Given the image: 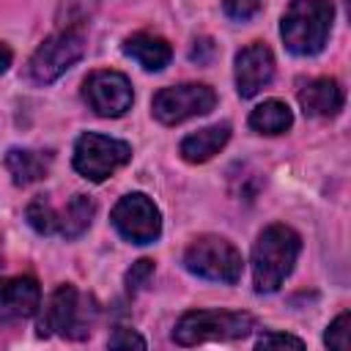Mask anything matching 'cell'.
Instances as JSON below:
<instances>
[{
    "label": "cell",
    "mask_w": 351,
    "mask_h": 351,
    "mask_svg": "<svg viewBox=\"0 0 351 351\" xmlns=\"http://www.w3.org/2000/svg\"><path fill=\"white\" fill-rule=\"evenodd\" d=\"M211 55H214V41L211 38H197L195 47H192V52H189V58L195 63H208Z\"/></svg>",
    "instance_id": "cell-25"
},
{
    "label": "cell",
    "mask_w": 351,
    "mask_h": 351,
    "mask_svg": "<svg viewBox=\"0 0 351 351\" xmlns=\"http://www.w3.org/2000/svg\"><path fill=\"white\" fill-rule=\"evenodd\" d=\"M52 332L60 337H74V340H80L90 332V321L85 315V307H82L74 285H60L49 296V302L41 313L38 335H52Z\"/></svg>",
    "instance_id": "cell-10"
},
{
    "label": "cell",
    "mask_w": 351,
    "mask_h": 351,
    "mask_svg": "<svg viewBox=\"0 0 351 351\" xmlns=\"http://www.w3.org/2000/svg\"><path fill=\"white\" fill-rule=\"evenodd\" d=\"M85 55V36L82 30H60L52 33L49 38H44V44L33 52L30 63H27V74L33 82L47 85L55 82L60 74H66L80 58Z\"/></svg>",
    "instance_id": "cell-5"
},
{
    "label": "cell",
    "mask_w": 351,
    "mask_h": 351,
    "mask_svg": "<svg viewBox=\"0 0 351 351\" xmlns=\"http://www.w3.org/2000/svg\"><path fill=\"white\" fill-rule=\"evenodd\" d=\"M96 214V203L88 195H74L63 211H58V233L63 239H77L88 230L90 219Z\"/></svg>",
    "instance_id": "cell-18"
},
{
    "label": "cell",
    "mask_w": 351,
    "mask_h": 351,
    "mask_svg": "<svg viewBox=\"0 0 351 351\" xmlns=\"http://www.w3.org/2000/svg\"><path fill=\"white\" fill-rule=\"evenodd\" d=\"M151 274H154V261H151V258H140V261L132 263V269L126 271V291L134 296L137 291H143V288L148 285Z\"/></svg>",
    "instance_id": "cell-21"
},
{
    "label": "cell",
    "mask_w": 351,
    "mask_h": 351,
    "mask_svg": "<svg viewBox=\"0 0 351 351\" xmlns=\"http://www.w3.org/2000/svg\"><path fill=\"white\" fill-rule=\"evenodd\" d=\"M184 266H186V271H192L203 280L233 285L241 277L244 261H241V252L228 239L197 236L184 252Z\"/></svg>",
    "instance_id": "cell-4"
},
{
    "label": "cell",
    "mask_w": 351,
    "mask_h": 351,
    "mask_svg": "<svg viewBox=\"0 0 351 351\" xmlns=\"http://www.w3.org/2000/svg\"><path fill=\"white\" fill-rule=\"evenodd\" d=\"M291 123H293V115L288 104L280 99H269L250 112V129L258 134H282L291 129Z\"/></svg>",
    "instance_id": "cell-17"
},
{
    "label": "cell",
    "mask_w": 351,
    "mask_h": 351,
    "mask_svg": "<svg viewBox=\"0 0 351 351\" xmlns=\"http://www.w3.org/2000/svg\"><path fill=\"white\" fill-rule=\"evenodd\" d=\"M5 167L16 186H30L41 181L49 170V154L30 151V148H11L5 154Z\"/></svg>",
    "instance_id": "cell-16"
},
{
    "label": "cell",
    "mask_w": 351,
    "mask_h": 351,
    "mask_svg": "<svg viewBox=\"0 0 351 351\" xmlns=\"http://www.w3.org/2000/svg\"><path fill=\"white\" fill-rule=\"evenodd\" d=\"M222 11L233 22H247L261 11V0H222Z\"/></svg>",
    "instance_id": "cell-22"
},
{
    "label": "cell",
    "mask_w": 351,
    "mask_h": 351,
    "mask_svg": "<svg viewBox=\"0 0 351 351\" xmlns=\"http://www.w3.org/2000/svg\"><path fill=\"white\" fill-rule=\"evenodd\" d=\"M25 217H27V222H30V228H33L36 233H44V236L58 233V211L52 208V203H49L44 195H38L36 200L27 203Z\"/></svg>",
    "instance_id": "cell-19"
},
{
    "label": "cell",
    "mask_w": 351,
    "mask_h": 351,
    "mask_svg": "<svg viewBox=\"0 0 351 351\" xmlns=\"http://www.w3.org/2000/svg\"><path fill=\"white\" fill-rule=\"evenodd\" d=\"M274 77V55L266 44H247L236 55V88L241 99H252Z\"/></svg>",
    "instance_id": "cell-11"
},
{
    "label": "cell",
    "mask_w": 351,
    "mask_h": 351,
    "mask_svg": "<svg viewBox=\"0 0 351 351\" xmlns=\"http://www.w3.org/2000/svg\"><path fill=\"white\" fill-rule=\"evenodd\" d=\"M348 329H351V315L348 313H340L332 324H329V329H326V335H324V343L329 346V348H337V351H348Z\"/></svg>",
    "instance_id": "cell-20"
},
{
    "label": "cell",
    "mask_w": 351,
    "mask_h": 351,
    "mask_svg": "<svg viewBox=\"0 0 351 351\" xmlns=\"http://www.w3.org/2000/svg\"><path fill=\"white\" fill-rule=\"evenodd\" d=\"M107 346L110 348H145V340L137 335V332H132V329H126V326H118L112 335H110V340H107Z\"/></svg>",
    "instance_id": "cell-23"
},
{
    "label": "cell",
    "mask_w": 351,
    "mask_h": 351,
    "mask_svg": "<svg viewBox=\"0 0 351 351\" xmlns=\"http://www.w3.org/2000/svg\"><path fill=\"white\" fill-rule=\"evenodd\" d=\"M302 239L288 225H269L261 230L255 247H252V285L258 293H274L285 277L293 271V263L299 258Z\"/></svg>",
    "instance_id": "cell-1"
},
{
    "label": "cell",
    "mask_w": 351,
    "mask_h": 351,
    "mask_svg": "<svg viewBox=\"0 0 351 351\" xmlns=\"http://www.w3.org/2000/svg\"><path fill=\"white\" fill-rule=\"evenodd\" d=\"M123 52L132 60H137L143 69H148V71L165 69L170 63V58H173L170 44L162 36H154V33H134V36H129L123 41Z\"/></svg>",
    "instance_id": "cell-15"
},
{
    "label": "cell",
    "mask_w": 351,
    "mask_h": 351,
    "mask_svg": "<svg viewBox=\"0 0 351 351\" xmlns=\"http://www.w3.org/2000/svg\"><path fill=\"white\" fill-rule=\"evenodd\" d=\"M335 19L332 0H293L280 22V36L293 55H318Z\"/></svg>",
    "instance_id": "cell-2"
},
{
    "label": "cell",
    "mask_w": 351,
    "mask_h": 351,
    "mask_svg": "<svg viewBox=\"0 0 351 351\" xmlns=\"http://www.w3.org/2000/svg\"><path fill=\"white\" fill-rule=\"evenodd\" d=\"M228 140H230V123H214V126H206V129L186 134L181 140L178 151L186 162L200 165V162H208L214 154H219Z\"/></svg>",
    "instance_id": "cell-14"
},
{
    "label": "cell",
    "mask_w": 351,
    "mask_h": 351,
    "mask_svg": "<svg viewBox=\"0 0 351 351\" xmlns=\"http://www.w3.org/2000/svg\"><path fill=\"white\" fill-rule=\"evenodd\" d=\"M82 99L85 104L101 115V118H121L132 107V82L121 71L99 69L90 71L82 82Z\"/></svg>",
    "instance_id": "cell-9"
},
{
    "label": "cell",
    "mask_w": 351,
    "mask_h": 351,
    "mask_svg": "<svg viewBox=\"0 0 351 351\" xmlns=\"http://www.w3.org/2000/svg\"><path fill=\"white\" fill-rule=\"evenodd\" d=\"M269 346H291V348H304V343L293 335H282V332H269L258 337V348H269Z\"/></svg>",
    "instance_id": "cell-24"
},
{
    "label": "cell",
    "mask_w": 351,
    "mask_h": 351,
    "mask_svg": "<svg viewBox=\"0 0 351 351\" xmlns=\"http://www.w3.org/2000/svg\"><path fill=\"white\" fill-rule=\"evenodd\" d=\"M299 104L313 118H332L343 110V88L335 77H315L299 88Z\"/></svg>",
    "instance_id": "cell-13"
},
{
    "label": "cell",
    "mask_w": 351,
    "mask_h": 351,
    "mask_svg": "<svg viewBox=\"0 0 351 351\" xmlns=\"http://www.w3.org/2000/svg\"><path fill=\"white\" fill-rule=\"evenodd\" d=\"M41 307V288L33 277H3L0 280V315L30 318Z\"/></svg>",
    "instance_id": "cell-12"
},
{
    "label": "cell",
    "mask_w": 351,
    "mask_h": 351,
    "mask_svg": "<svg viewBox=\"0 0 351 351\" xmlns=\"http://www.w3.org/2000/svg\"><path fill=\"white\" fill-rule=\"evenodd\" d=\"M132 159V145L107 134L85 132L74 145V170L88 181H104Z\"/></svg>",
    "instance_id": "cell-6"
},
{
    "label": "cell",
    "mask_w": 351,
    "mask_h": 351,
    "mask_svg": "<svg viewBox=\"0 0 351 351\" xmlns=\"http://www.w3.org/2000/svg\"><path fill=\"white\" fill-rule=\"evenodd\" d=\"M112 225L115 230L132 241V244H151L159 239L162 233V217H159V208L154 206V200L143 192H132V195H123L115 208H112Z\"/></svg>",
    "instance_id": "cell-8"
},
{
    "label": "cell",
    "mask_w": 351,
    "mask_h": 351,
    "mask_svg": "<svg viewBox=\"0 0 351 351\" xmlns=\"http://www.w3.org/2000/svg\"><path fill=\"white\" fill-rule=\"evenodd\" d=\"M214 104H217V93L208 85L184 82V85H170V88L156 90V96L151 101V112L159 123L176 126V123H184L195 115L211 112Z\"/></svg>",
    "instance_id": "cell-7"
},
{
    "label": "cell",
    "mask_w": 351,
    "mask_h": 351,
    "mask_svg": "<svg viewBox=\"0 0 351 351\" xmlns=\"http://www.w3.org/2000/svg\"><path fill=\"white\" fill-rule=\"evenodd\" d=\"M255 326L250 313L233 310H189L178 318L173 329V340L178 346H197L208 340H239L247 337Z\"/></svg>",
    "instance_id": "cell-3"
},
{
    "label": "cell",
    "mask_w": 351,
    "mask_h": 351,
    "mask_svg": "<svg viewBox=\"0 0 351 351\" xmlns=\"http://www.w3.org/2000/svg\"><path fill=\"white\" fill-rule=\"evenodd\" d=\"M8 66H11V49H8V47L0 41V74H3Z\"/></svg>",
    "instance_id": "cell-26"
}]
</instances>
